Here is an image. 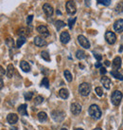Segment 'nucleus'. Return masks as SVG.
I'll return each mask as SVG.
<instances>
[{
    "label": "nucleus",
    "instance_id": "f257e3e1",
    "mask_svg": "<svg viewBox=\"0 0 123 130\" xmlns=\"http://www.w3.org/2000/svg\"><path fill=\"white\" fill-rule=\"evenodd\" d=\"M88 113L91 118L95 120H98L101 117V110L97 105H92L88 109Z\"/></svg>",
    "mask_w": 123,
    "mask_h": 130
},
{
    "label": "nucleus",
    "instance_id": "f03ea898",
    "mask_svg": "<svg viewBox=\"0 0 123 130\" xmlns=\"http://www.w3.org/2000/svg\"><path fill=\"white\" fill-rule=\"evenodd\" d=\"M123 95L119 90H115L111 96V102L114 105H119L120 102L122 100Z\"/></svg>",
    "mask_w": 123,
    "mask_h": 130
},
{
    "label": "nucleus",
    "instance_id": "7ed1b4c3",
    "mask_svg": "<svg viewBox=\"0 0 123 130\" xmlns=\"http://www.w3.org/2000/svg\"><path fill=\"white\" fill-rule=\"evenodd\" d=\"M79 92L83 96H88L91 92V86L88 83H83L79 86Z\"/></svg>",
    "mask_w": 123,
    "mask_h": 130
},
{
    "label": "nucleus",
    "instance_id": "20e7f679",
    "mask_svg": "<svg viewBox=\"0 0 123 130\" xmlns=\"http://www.w3.org/2000/svg\"><path fill=\"white\" fill-rule=\"evenodd\" d=\"M51 117L55 122L61 123L65 119V112L62 111V110H54L51 113Z\"/></svg>",
    "mask_w": 123,
    "mask_h": 130
},
{
    "label": "nucleus",
    "instance_id": "39448f33",
    "mask_svg": "<svg viewBox=\"0 0 123 130\" xmlns=\"http://www.w3.org/2000/svg\"><path fill=\"white\" fill-rule=\"evenodd\" d=\"M65 7H66V11L68 12L69 14H75L77 11V7L76 3L73 1V0H69L65 4Z\"/></svg>",
    "mask_w": 123,
    "mask_h": 130
},
{
    "label": "nucleus",
    "instance_id": "423d86ee",
    "mask_svg": "<svg viewBox=\"0 0 123 130\" xmlns=\"http://www.w3.org/2000/svg\"><path fill=\"white\" fill-rule=\"evenodd\" d=\"M105 39H106L108 44L114 45L116 41V36L113 31H106V33H105Z\"/></svg>",
    "mask_w": 123,
    "mask_h": 130
},
{
    "label": "nucleus",
    "instance_id": "0eeeda50",
    "mask_svg": "<svg viewBox=\"0 0 123 130\" xmlns=\"http://www.w3.org/2000/svg\"><path fill=\"white\" fill-rule=\"evenodd\" d=\"M78 41H79V43H80V46L83 47H84V48H89V47H90V43H89L88 39H87L85 36L79 35V36H78Z\"/></svg>",
    "mask_w": 123,
    "mask_h": 130
},
{
    "label": "nucleus",
    "instance_id": "6e6552de",
    "mask_svg": "<svg viewBox=\"0 0 123 130\" xmlns=\"http://www.w3.org/2000/svg\"><path fill=\"white\" fill-rule=\"evenodd\" d=\"M36 30L40 33L41 35H42V37H44V38L49 36V31H48V29H47V28L46 27V26H43V25L38 26Z\"/></svg>",
    "mask_w": 123,
    "mask_h": 130
},
{
    "label": "nucleus",
    "instance_id": "1a4fd4ad",
    "mask_svg": "<svg viewBox=\"0 0 123 130\" xmlns=\"http://www.w3.org/2000/svg\"><path fill=\"white\" fill-rule=\"evenodd\" d=\"M71 112H72L74 115H79L80 112H81V105L78 103H73L71 105Z\"/></svg>",
    "mask_w": 123,
    "mask_h": 130
},
{
    "label": "nucleus",
    "instance_id": "9d476101",
    "mask_svg": "<svg viewBox=\"0 0 123 130\" xmlns=\"http://www.w3.org/2000/svg\"><path fill=\"white\" fill-rule=\"evenodd\" d=\"M112 67L114 70L118 71V69H119L120 67H121V58H120L119 56H116V57L114 59V61H113V63H112Z\"/></svg>",
    "mask_w": 123,
    "mask_h": 130
},
{
    "label": "nucleus",
    "instance_id": "9b49d317",
    "mask_svg": "<svg viewBox=\"0 0 123 130\" xmlns=\"http://www.w3.org/2000/svg\"><path fill=\"white\" fill-rule=\"evenodd\" d=\"M114 29L117 32H122L123 31V19H118L115 22L114 24Z\"/></svg>",
    "mask_w": 123,
    "mask_h": 130
},
{
    "label": "nucleus",
    "instance_id": "f8f14e48",
    "mask_svg": "<svg viewBox=\"0 0 123 130\" xmlns=\"http://www.w3.org/2000/svg\"><path fill=\"white\" fill-rule=\"evenodd\" d=\"M34 44L36 45L37 47H41L47 45V41L44 39V37L42 36H35V38H34Z\"/></svg>",
    "mask_w": 123,
    "mask_h": 130
},
{
    "label": "nucleus",
    "instance_id": "ddd939ff",
    "mask_svg": "<svg viewBox=\"0 0 123 130\" xmlns=\"http://www.w3.org/2000/svg\"><path fill=\"white\" fill-rule=\"evenodd\" d=\"M7 121L10 124H14V123H16L17 121H18V116L16 115L15 113H10V114L7 116Z\"/></svg>",
    "mask_w": 123,
    "mask_h": 130
},
{
    "label": "nucleus",
    "instance_id": "4468645a",
    "mask_svg": "<svg viewBox=\"0 0 123 130\" xmlns=\"http://www.w3.org/2000/svg\"><path fill=\"white\" fill-rule=\"evenodd\" d=\"M43 10L47 16H51V15L53 14V8H52V6H51L50 4H47V3L44 4Z\"/></svg>",
    "mask_w": 123,
    "mask_h": 130
},
{
    "label": "nucleus",
    "instance_id": "2eb2a0df",
    "mask_svg": "<svg viewBox=\"0 0 123 130\" xmlns=\"http://www.w3.org/2000/svg\"><path fill=\"white\" fill-rule=\"evenodd\" d=\"M60 41L63 44H67L70 41V35L67 31H63L60 35Z\"/></svg>",
    "mask_w": 123,
    "mask_h": 130
},
{
    "label": "nucleus",
    "instance_id": "dca6fc26",
    "mask_svg": "<svg viewBox=\"0 0 123 130\" xmlns=\"http://www.w3.org/2000/svg\"><path fill=\"white\" fill-rule=\"evenodd\" d=\"M100 83L103 85V87H104L106 89H110L111 85H112L111 80L109 79L108 77H106V76H103V77H101V79H100Z\"/></svg>",
    "mask_w": 123,
    "mask_h": 130
},
{
    "label": "nucleus",
    "instance_id": "f3484780",
    "mask_svg": "<svg viewBox=\"0 0 123 130\" xmlns=\"http://www.w3.org/2000/svg\"><path fill=\"white\" fill-rule=\"evenodd\" d=\"M20 68H21L22 70L25 71V72H29V71H30V66H29V64L28 62H26V61H22L21 63H20Z\"/></svg>",
    "mask_w": 123,
    "mask_h": 130
},
{
    "label": "nucleus",
    "instance_id": "a211bd4d",
    "mask_svg": "<svg viewBox=\"0 0 123 130\" xmlns=\"http://www.w3.org/2000/svg\"><path fill=\"white\" fill-rule=\"evenodd\" d=\"M27 105H25V104H23V105H21L20 106L18 107V112L19 114L22 116H27L28 115V110H27Z\"/></svg>",
    "mask_w": 123,
    "mask_h": 130
},
{
    "label": "nucleus",
    "instance_id": "6ab92c4d",
    "mask_svg": "<svg viewBox=\"0 0 123 130\" xmlns=\"http://www.w3.org/2000/svg\"><path fill=\"white\" fill-rule=\"evenodd\" d=\"M59 96L62 98V99H67L69 96V92L66 88H61L59 90Z\"/></svg>",
    "mask_w": 123,
    "mask_h": 130
},
{
    "label": "nucleus",
    "instance_id": "aec40b11",
    "mask_svg": "<svg viewBox=\"0 0 123 130\" xmlns=\"http://www.w3.org/2000/svg\"><path fill=\"white\" fill-rule=\"evenodd\" d=\"M13 74H14V67L11 64H10L7 68V77L8 78H11L13 76Z\"/></svg>",
    "mask_w": 123,
    "mask_h": 130
},
{
    "label": "nucleus",
    "instance_id": "412c9836",
    "mask_svg": "<svg viewBox=\"0 0 123 130\" xmlns=\"http://www.w3.org/2000/svg\"><path fill=\"white\" fill-rule=\"evenodd\" d=\"M17 34H18L20 37H27V35H29V32H28V29L26 28H20L17 31Z\"/></svg>",
    "mask_w": 123,
    "mask_h": 130
},
{
    "label": "nucleus",
    "instance_id": "4be33fe9",
    "mask_svg": "<svg viewBox=\"0 0 123 130\" xmlns=\"http://www.w3.org/2000/svg\"><path fill=\"white\" fill-rule=\"evenodd\" d=\"M115 11L117 13H121L123 14V1H120L118 4H116V8H115Z\"/></svg>",
    "mask_w": 123,
    "mask_h": 130
},
{
    "label": "nucleus",
    "instance_id": "5701e85b",
    "mask_svg": "<svg viewBox=\"0 0 123 130\" xmlns=\"http://www.w3.org/2000/svg\"><path fill=\"white\" fill-rule=\"evenodd\" d=\"M38 120L40 121V122H46L47 120V115L46 112H39L38 113Z\"/></svg>",
    "mask_w": 123,
    "mask_h": 130
},
{
    "label": "nucleus",
    "instance_id": "b1692460",
    "mask_svg": "<svg viewBox=\"0 0 123 130\" xmlns=\"http://www.w3.org/2000/svg\"><path fill=\"white\" fill-rule=\"evenodd\" d=\"M76 57L79 59V60H83L85 58V52L81 50H78L76 52Z\"/></svg>",
    "mask_w": 123,
    "mask_h": 130
},
{
    "label": "nucleus",
    "instance_id": "393cba45",
    "mask_svg": "<svg viewBox=\"0 0 123 130\" xmlns=\"http://www.w3.org/2000/svg\"><path fill=\"white\" fill-rule=\"evenodd\" d=\"M111 75H112L113 77H115L116 79H118V80L123 81V75L122 74H120V73H118V71L113 70V71H111Z\"/></svg>",
    "mask_w": 123,
    "mask_h": 130
},
{
    "label": "nucleus",
    "instance_id": "a878e982",
    "mask_svg": "<svg viewBox=\"0 0 123 130\" xmlns=\"http://www.w3.org/2000/svg\"><path fill=\"white\" fill-rule=\"evenodd\" d=\"M65 26V22L62 21V20H57V21L55 22V27H56V29H58V30H60V29H62V28H64Z\"/></svg>",
    "mask_w": 123,
    "mask_h": 130
},
{
    "label": "nucleus",
    "instance_id": "bb28decb",
    "mask_svg": "<svg viewBox=\"0 0 123 130\" xmlns=\"http://www.w3.org/2000/svg\"><path fill=\"white\" fill-rule=\"evenodd\" d=\"M41 56H42V58H43L44 60H46L47 62L50 61V56H49L47 51H42V52H41Z\"/></svg>",
    "mask_w": 123,
    "mask_h": 130
},
{
    "label": "nucleus",
    "instance_id": "cd10ccee",
    "mask_svg": "<svg viewBox=\"0 0 123 130\" xmlns=\"http://www.w3.org/2000/svg\"><path fill=\"white\" fill-rule=\"evenodd\" d=\"M64 75H65V79H66L67 82H71L72 81V74L70 73L69 70H65L64 71Z\"/></svg>",
    "mask_w": 123,
    "mask_h": 130
},
{
    "label": "nucleus",
    "instance_id": "c85d7f7f",
    "mask_svg": "<svg viewBox=\"0 0 123 130\" xmlns=\"http://www.w3.org/2000/svg\"><path fill=\"white\" fill-rule=\"evenodd\" d=\"M25 43H26V38H25V37H20V38L17 40V42H16V47H22V46H23Z\"/></svg>",
    "mask_w": 123,
    "mask_h": 130
},
{
    "label": "nucleus",
    "instance_id": "c756f323",
    "mask_svg": "<svg viewBox=\"0 0 123 130\" xmlns=\"http://www.w3.org/2000/svg\"><path fill=\"white\" fill-rule=\"evenodd\" d=\"M43 102H44V98L42 97V96H37V97L35 98V100H34V105H41Z\"/></svg>",
    "mask_w": 123,
    "mask_h": 130
},
{
    "label": "nucleus",
    "instance_id": "7c9ffc66",
    "mask_svg": "<svg viewBox=\"0 0 123 130\" xmlns=\"http://www.w3.org/2000/svg\"><path fill=\"white\" fill-rule=\"evenodd\" d=\"M41 86L42 87H45L46 88H48L49 87V82H48V79H47V77H45L42 81V83H41Z\"/></svg>",
    "mask_w": 123,
    "mask_h": 130
},
{
    "label": "nucleus",
    "instance_id": "2f4dec72",
    "mask_svg": "<svg viewBox=\"0 0 123 130\" xmlns=\"http://www.w3.org/2000/svg\"><path fill=\"white\" fill-rule=\"evenodd\" d=\"M24 97H25V100H27V101H30L33 97V93L32 92H26V93L24 94Z\"/></svg>",
    "mask_w": 123,
    "mask_h": 130
},
{
    "label": "nucleus",
    "instance_id": "473e14b6",
    "mask_svg": "<svg viewBox=\"0 0 123 130\" xmlns=\"http://www.w3.org/2000/svg\"><path fill=\"white\" fill-rule=\"evenodd\" d=\"M97 1H98V3L102 4L104 6H109L111 4V0H97Z\"/></svg>",
    "mask_w": 123,
    "mask_h": 130
},
{
    "label": "nucleus",
    "instance_id": "72a5a7b5",
    "mask_svg": "<svg viewBox=\"0 0 123 130\" xmlns=\"http://www.w3.org/2000/svg\"><path fill=\"white\" fill-rule=\"evenodd\" d=\"M75 22H76V18H73V19H69L68 20V27L70 29H73V26L75 24Z\"/></svg>",
    "mask_w": 123,
    "mask_h": 130
},
{
    "label": "nucleus",
    "instance_id": "f704fd0d",
    "mask_svg": "<svg viewBox=\"0 0 123 130\" xmlns=\"http://www.w3.org/2000/svg\"><path fill=\"white\" fill-rule=\"evenodd\" d=\"M95 91H96V93H97V95H98V96H99V97H101L102 94H103V92H102V88H101V87H96V89H95Z\"/></svg>",
    "mask_w": 123,
    "mask_h": 130
},
{
    "label": "nucleus",
    "instance_id": "c9c22d12",
    "mask_svg": "<svg viewBox=\"0 0 123 130\" xmlns=\"http://www.w3.org/2000/svg\"><path fill=\"white\" fill-rule=\"evenodd\" d=\"M6 44H7L8 47H13V40L11 39V38H8L7 40H6Z\"/></svg>",
    "mask_w": 123,
    "mask_h": 130
},
{
    "label": "nucleus",
    "instance_id": "e433bc0d",
    "mask_svg": "<svg viewBox=\"0 0 123 130\" xmlns=\"http://www.w3.org/2000/svg\"><path fill=\"white\" fill-rule=\"evenodd\" d=\"M33 20V15H29L28 16V18H27V24L29 26L31 25V22H32Z\"/></svg>",
    "mask_w": 123,
    "mask_h": 130
},
{
    "label": "nucleus",
    "instance_id": "4c0bfd02",
    "mask_svg": "<svg viewBox=\"0 0 123 130\" xmlns=\"http://www.w3.org/2000/svg\"><path fill=\"white\" fill-rule=\"evenodd\" d=\"M94 56H95V58L98 60V62L99 61H101V59H102V56L100 54H98V53H94Z\"/></svg>",
    "mask_w": 123,
    "mask_h": 130
},
{
    "label": "nucleus",
    "instance_id": "58836bf2",
    "mask_svg": "<svg viewBox=\"0 0 123 130\" xmlns=\"http://www.w3.org/2000/svg\"><path fill=\"white\" fill-rule=\"evenodd\" d=\"M106 72H107V70H106V69H105V68H100V74H101V75L105 74Z\"/></svg>",
    "mask_w": 123,
    "mask_h": 130
},
{
    "label": "nucleus",
    "instance_id": "ea45409f",
    "mask_svg": "<svg viewBox=\"0 0 123 130\" xmlns=\"http://www.w3.org/2000/svg\"><path fill=\"white\" fill-rule=\"evenodd\" d=\"M0 71H1V76H2V77H3V76H4V74H5V71H4V69H3V68H2V67H1V68H0Z\"/></svg>",
    "mask_w": 123,
    "mask_h": 130
},
{
    "label": "nucleus",
    "instance_id": "a19ab883",
    "mask_svg": "<svg viewBox=\"0 0 123 130\" xmlns=\"http://www.w3.org/2000/svg\"><path fill=\"white\" fill-rule=\"evenodd\" d=\"M95 67H96L97 69H99V68H102V67H101V64H100V63H98V64H96V65H95Z\"/></svg>",
    "mask_w": 123,
    "mask_h": 130
},
{
    "label": "nucleus",
    "instance_id": "79ce46f5",
    "mask_svg": "<svg viewBox=\"0 0 123 130\" xmlns=\"http://www.w3.org/2000/svg\"><path fill=\"white\" fill-rule=\"evenodd\" d=\"M85 5L86 6H90V0H85Z\"/></svg>",
    "mask_w": 123,
    "mask_h": 130
},
{
    "label": "nucleus",
    "instance_id": "37998d69",
    "mask_svg": "<svg viewBox=\"0 0 123 130\" xmlns=\"http://www.w3.org/2000/svg\"><path fill=\"white\" fill-rule=\"evenodd\" d=\"M0 83H1V86H0V87H1V89H2V88H3V86H4V83H3V80H2V78H1V82H0Z\"/></svg>",
    "mask_w": 123,
    "mask_h": 130
},
{
    "label": "nucleus",
    "instance_id": "c03bdc74",
    "mask_svg": "<svg viewBox=\"0 0 123 130\" xmlns=\"http://www.w3.org/2000/svg\"><path fill=\"white\" fill-rule=\"evenodd\" d=\"M105 65H106V66H110V63H109L108 60H107V61H105Z\"/></svg>",
    "mask_w": 123,
    "mask_h": 130
},
{
    "label": "nucleus",
    "instance_id": "a18cd8bd",
    "mask_svg": "<svg viewBox=\"0 0 123 130\" xmlns=\"http://www.w3.org/2000/svg\"><path fill=\"white\" fill-rule=\"evenodd\" d=\"M10 130H17V129H16L15 127H11V129H10Z\"/></svg>",
    "mask_w": 123,
    "mask_h": 130
},
{
    "label": "nucleus",
    "instance_id": "49530a36",
    "mask_svg": "<svg viewBox=\"0 0 123 130\" xmlns=\"http://www.w3.org/2000/svg\"><path fill=\"white\" fill-rule=\"evenodd\" d=\"M57 14H61V11H57Z\"/></svg>",
    "mask_w": 123,
    "mask_h": 130
},
{
    "label": "nucleus",
    "instance_id": "de8ad7c7",
    "mask_svg": "<svg viewBox=\"0 0 123 130\" xmlns=\"http://www.w3.org/2000/svg\"><path fill=\"white\" fill-rule=\"evenodd\" d=\"M94 130H102V129H101V128H95Z\"/></svg>",
    "mask_w": 123,
    "mask_h": 130
},
{
    "label": "nucleus",
    "instance_id": "09e8293b",
    "mask_svg": "<svg viewBox=\"0 0 123 130\" xmlns=\"http://www.w3.org/2000/svg\"><path fill=\"white\" fill-rule=\"evenodd\" d=\"M75 130H83V129H81V128H77V129H75Z\"/></svg>",
    "mask_w": 123,
    "mask_h": 130
},
{
    "label": "nucleus",
    "instance_id": "8fccbe9b",
    "mask_svg": "<svg viewBox=\"0 0 123 130\" xmlns=\"http://www.w3.org/2000/svg\"><path fill=\"white\" fill-rule=\"evenodd\" d=\"M61 130H67V129H66V128H62Z\"/></svg>",
    "mask_w": 123,
    "mask_h": 130
}]
</instances>
